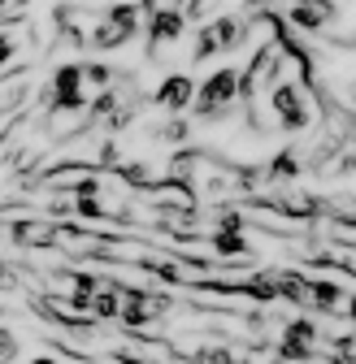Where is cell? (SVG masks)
I'll use <instances>...</instances> for the list:
<instances>
[{
    "mask_svg": "<svg viewBox=\"0 0 356 364\" xmlns=\"http://www.w3.org/2000/svg\"><path fill=\"white\" fill-rule=\"evenodd\" d=\"M239 100V70L235 65H217L213 74L200 78L196 87V122H221V117H231Z\"/></svg>",
    "mask_w": 356,
    "mask_h": 364,
    "instance_id": "6da1fadb",
    "label": "cell"
},
{
    "mask_svg": "<svg viewBox=\"0 0 356 364\" xmlns=\"http://www.w3.org/2000/svg\"><path fill=\"white\" fill-rule=\"evenodd\" d=\"M270 113H274V122L287 130V134H295V130H308L313 126V100H308V87H300V82H291V78H278L274 87H270Z\"/></svg>",
    "mask_w": 356,
    "mask_h": 364,
    "instance_id": "7a4b0ae2",
    "label": "cell"
},
{
    "mask_svg": "<svg viewBox=\"0 0 356 364\" xmlns=\"http://www.w3.org/2000/svg\"><path fill=\"white\" fill-rule=\"evenodd\" d=\"M169 308H174V304H169V295H161V291L122 287V316H117V321H122V326H130V330H144V326L161 321Z\"/></svg>",
    "mask_w": 356,
    "mask_h": 364,
    "instance_id": "3957f363",
    "label": "cell"
},
{
    "mask_svg": "<svg viewBox=\"0 0 356 364\" xmlns=\"http://www.w3.org/2000/svg\"><path fill=\"white\" fill-rule=\"evenodd\" d=\"M318 343H322V330H318V321H308V316H291V321L283 326V334H278V360H287V364H304V360H313L318 355Z\"/></svg>",
    "mask_w": 356,
    "mask_h": 364,
    "instance_id": "277c9868",
    "label": "cell"
},
{
    "mask_svg": "<svg viewBox=\"0 0 356 364\" xmlns=\"http://www.w3.org/2000/svg\"><path fill=\"white\" fill-rule=\"evenodd\" d=\"M83 109H87L83 65H57L48 82V113H83Z\"/></svg>",
    "mask_w": 356,
    "mask_h": 364,
    "instance_id": "5b68a950",
    "label": "cell"
},
{
    "mask_svg": "<svg viewBox=\"0 0 356 364\" xmlns=\"http://www.w3.org/2000/svg\"><path fill=\"white\" fill-rule=\"evenodd\" d=\"M192 100H196V78H187L183 70L165 74V78L157 82V91H152V105H157L161 113H169V117H183V113L192 109Z\"/></svg>",
    "mask_w": 356,
    "mask_h": 364,
    "instance_id": "8992f818",
    "label": "cell"
},
{
    "mask_svg": "<svg viewBox=\"0 0 356 364\" xmlns=\"http://www.w3.org/2000/svg\"><path fill=\"white\" fill-rule=\"evenodd\" d=\"M335 18H339V5H335V0H291V9H287V22H291L295 31H308V35L326 31Z\"/></svg>",
    "mask_w": 356,
    "mask_h": 364,
    "instance_id": "52a82bcc",
    "label": "cell"
},
{
    "mask_svg": "<svg viewBox=\"0 0 356 364\" xmlns=\"http://www.w3.org/2000/svg\"><path fill=\"white\" fill-rule=\"evenodd\" d=\"M9 235L22 252H43V247H57V221L53 217H22V221H14Z\"/></svg>",
    "mask_w": 356,
    "mask_h": 364,
    "instance_id": "ba28073f",
    "label": "cell"
},
{
    "mask_svg": "<svg viewBox=\"0 0 356 364\" xmlns=\"http://www.w3.org/2000/svg\"><path fill=\"white\" fill-rule=\"evenodd\" d=\"M183 31H187V14L183 9H174V5L152 9V18H148V43H152V53L165 48V43H178Z\"/></svg>",
    "mask_w": 356,
    "mask_h": 364,
    "instance_id": "9c48e42d",
    "label": "cell"
},
{
    "mask_svg": "<svg viewBox=\"0 0 356 364\" xmlns=\"http://www.w3.org/2000/svg\"><path fill=\"white\" fill-rule=\"evenodd\" d=\"M347 304V291L335 282V278H308V304L313 312H339Z\"/></svg>",
    "mask_w": 356,
    "mask_h": 364,
    "instance_id": "30bf717a",
    "label": "cell"
},
{
    "mask_svg": "<svg viewBox=\"0 0 356 364\" xmlns=\"http://www.w3.org/2000/svg\"><path fill=\"white\" fill-rule=\"evenodd\" d=\"M300 178V152L295 148H283L270 165H265V187H291Z\"/></svg>",
    "mask_w": 356,
    "mask_h": 364,
    "instance_id": "8fae6325",
    "label": "cell"
},
{
    "mask_svg": "<svg viewBox=\"0 0 356 364\" xmlns=\"http://www.w3.org/2000/svg\"><path fill=\"white\" fill-rule=\"evenodd\" d=\"M87 43H92V48H100V53H109V48H122V43H130V35L122 31V26H113V22H96L92 31H87Z\"/></svg>",
    "mask_w": 356,
    "mask_h": 364,
    "instance_id": "7c38bea8",
    "label": "cell"
},
{
    "mask_svg": "<svg viewBox=\"0 0 356 364\" xmlns=\"http://www.w3.org/2000/svg\"><path fill=\"white\" fill-rule=\"evenodd\" d=\"M140 18H144V5H130V0H126V5H109V9H105V22L122 26L130 39L140 35Z\"/></svg>",
    "mask_w": 356,
    "mask_h": 364,
    "instance_id": "4fadbf2b",
    "label": "cell"
},
{
    "mask_svg": "<svg viewBox=\"0 0 356 364\" xmlns=\"http://www.w3.org/2000/svg\"><path fill=\"white\" fill-rule=\"evenodd\" d=\"M221 48H217V35H213V26L204 22L200 31H196V43H192V61L200 65V61H209V57H217Z\"/></svg>",
    "mask_w": 356,
    "mask_h": 364,
    "instance_id": "5bb4252c",
    "label": "cell"
},
{
    "mask_svg": "<svg viewBox=\"0 0 356 364\" xmlns=\"http://www.w3.org/2000/svg\"><path fill=\"white\" fill-rule=\"evenodd\" d=\"M187 134H192V126L183 117H169L165 126H157V139H165V144H183Z\"/></svg>",
    "mask_w": 356,
    "mask_h": 364,
    "instance_id": "9a60e30c",
    "label": "cell"
},
{
    "mask_svg": "<svg viewBox=\"0 0 356 364\" xmlns=\"http://www.w3.org/2000/svg\"><path fill=\"white\" fill-rule=\"evenodd\" d=\"M14 355H18V338L9 330H0V364H14Z\"/></svg>",
    "mask_w": 356,
    "mask_h": 364,
    "instance_id": "2e32d148",
    "label": "cell"
},
{
    "mask_svg": "<svg viewBox=\"0 0 356 364\" xmlns=\"http://www.w3.org/2000/svg\"><path fill=\"white\" fill-rule=\"evenodd\" d=\"M18 57V43H14V35L9 31H0V65H9Z\"/></svg>",
    "mask_w": 356,
    "mask_h": 364,
    "instance_id": "e0dca14e",
    "label": "cell"
},
{
    "mask_svg": "<svg viewBox=\"0 0 356 364\" xmlns=\"http://www.w3.org/2000/svg\"><path fill=\"white\" fill-rule=\"evenodd\" d=\"M31 5V0H0V18H5V14H22Z\"/></svg>",
    "mask_w": 356,
    "mask_h": 364,
    "instance_id": "ac0fdd59",
    "label": "cell"
},
{
    "mask_svg": "<svg viewBox=\"0 0 356 364\" xmlns=\"http://www.w3.org/2000/svg\"><path fill=\"white\" fill-rule=\"evenodd\" d=\"M343 312H347V321L356 326V295H347V304H343Z\"/></svg>",
    "mask_w": 356,
    "mask_h": 364,
    "instance_id": "d6986e66",
    "label": "cell"
},
{
    "mask_svg": "<svg viewBox=\"0 0 356 364\" xmlns=\"http://www.w3.org/2000/svg\"><path fill=\"white\" fill-rule=\"evenodd\" d=\"M31 364H61V360H53V355H35Z\"/></svg>",
    "mask_w": 356,
    "mask_h": 364,
    "instance_id": "ffe728a7",
    "label": "cell"
}]
</instances>
